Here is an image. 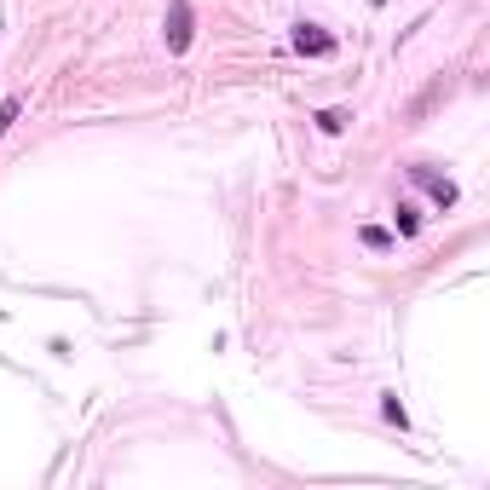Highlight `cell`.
Wrapping results in <instances>:
<instances>
[{
	"mask_svg": "<svg viewBox=\"0 0 490 490\" xmlns=\"http://www.w3.org/2000/svg\"><path fill=\"white\" fill-rule=\"evenodd\" d=\"M358 236H363V248H392V231L387 226H363Z\"/></svg>",
	"mask_w": 490,
	"mask_h": 490,
	"instance_id": "5",
	"label": "cell"
},
{
	"mask_svg": "<svg viewBox=\"0 0 490 490\" xmlns=\"http://www.w3.org/2000/svg\"><path fill=\"white\" fill-rule=\"evenodd\" d=\"M318 128L323 133H346V128H352V110H341V104L335 110H318Z\"/></svg>",
	"mask_w": 490,
	"mask_h": 490,
	"instance_id": "4",
	"label": "cell"
},
{
	"mask_svg": "<svg viewBox=\"0 0 490 490\" xmlns=\"http://www.w3.org/2000/svg\"><path fill=\"white\" fill-rule=\"evenodd\" d=\"M18 110H24V99H0V133H6L12 121H18Z\"/></svg>",
	"mask_w": 490,
	"mask_h": 490,
	"instance_id": "8",
	"label": "cell"
},
{
	"mask_svg": "<svg viewBox=\"0 0 490 490\" xmlns=\"http://www.w3.org/2000/svg\"><path fill=\"white\" fill-rule=\"evenodd\" d=\"M168 53L179 58V53H191V35H197V12H191V0H173L168 6Z\"/></svg>",
	"mask_w": 490,
	"mask_h": 490,
	"instance_id": "1",
	"label": "cell"
},
{
	"mask_svg": "<svg viewBox=\"0 0 490 490\" xmlns=\"http://www.w3.org/2000/svg\"><path fill=\"white\" fill-rule=\"evenodd\" d=\"M381 416H387V421H399V427H409L404 404H399V392H381Z\"/></svg>",
	"mask_w": 490,
	"mask_h": 490,
	"instance_id": "6",
	"label": "cell"
},
{
	"mask_svg": "<svg viewBox=\"0 0 490 490\" xmlns=\"http://www.w3.org/2000/svg\"><path fill=\"white\" fill-rule=\"evenodd\" d=\"M399 231H404V236H416V231H421V214L409 208V202H399Z\"/></svg>",
	"mask_w": 490,
	"mask_h": 490,
	"instance_id": "7",
	"label": "cell"
},
{
	"mask_svg": "<svg viewBox=\"0 0 490 490\" xmlns=\"http://www.w3.org/2000/svg\"><path fill=\"white\" fill-rule=\"evenodd\" d=\"M294 53L300 58H335V35L329 29H318V24H294Z\"/></svg>",
	"mask_w": 490,
	"mask_h": 490,
	"instance_id": "2",
	"label": "cell"
},
{
	"mask_svg": "<svg viewBox=\"0 0 490 490\" xmlns=\"http://www.w3.org/2000/svg\"><path fill=\"white\" fill-rule=\"evenodd\" d=\"M409 179H416V185H421V191H427V197H433V202H438V208H456V185L445 179V173H433V168H427V162H416V168H409Z\"/></svg>",
	"mask_w": 490,
	"mask_h": 490,
	"instance_id": "3",
	"label": "cell"
},
{
	"mask_svg": "<svg viewBox=\"0 0 490 490\" xmlns=\"http://www.w3.org/2000/svg\"><path fill=\"white\" fill-rule=\"evenodd\" d=\"M370 6H387V0H370Z\"/></svg>",
	"mask_w": 490,
	"mask_h": 490,
	"instance_id": "9",
	"label": "cell"
}]
</instances>
